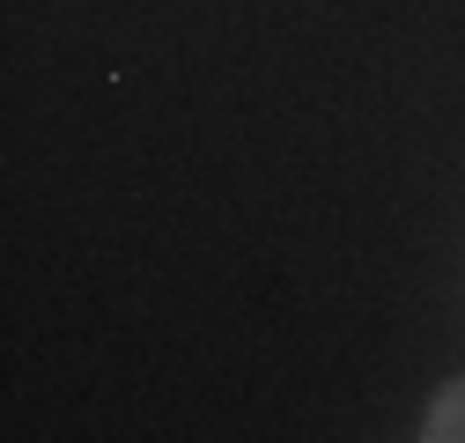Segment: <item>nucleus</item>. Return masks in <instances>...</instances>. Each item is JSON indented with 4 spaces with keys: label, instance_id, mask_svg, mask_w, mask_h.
Masks as SVG:
<instances>
[{
    "label": "nucleus",
    "instance_id": "obj_1",
    "mask_svg": "<svg viewBox=\"0 0 465 443\" xmlns=\"http://www.w3.org/2000/svg\"><path fill=\"white\" fill-rule=\"evenodd\" d=\"M421 436H429V443H465V377H458V384H443V392L429 399Z\"/></svg>",
    "mask_w": 465,
    "mask_h": 443
}]
</instances>
